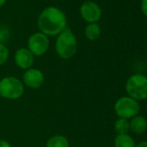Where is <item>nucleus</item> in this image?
Returning a JSON list of instances; mask_svg holds the SVG:
<instances>
[{
  "mask_svg": "<svg viewBox=\"0 0 147 147\" xmlns=\"http://www.w3.org/2000/svg\"><path fill=\"white\" fill-rule=\"evenodd\" d=\"M37 25L40 32L47 36H57L67 28V17L59 8L49 6L41 12Z\"/></svg>",
  "mask_w": 147,
  "mask_h": 147,
  "instance_id": "nucleus-1",
  "label": "nucleus"
},
{
  "mask_svg": "<svg viewBox=\"0 0 147 147\" xmlns=\"http://www.w3.org/2000/svg\"><path fill=\"white\" fill-rule=\"evenodd\" d=\"M55 51L63 59H69L75 56L77 52V40L71 29L66 28L57 35Z\"/></svg>",
  "mask_w": 147,
  "mask_h": 147,
  "instance_id": "nucleus-2",
  "label": "nucleus"
},
{
  "mask_svg": "<svg viewBox=\"0 0 147 147\" xmlns=\"http://www.w3.org/2000/svg\"><path fill=\"white\" fill-rule=\"evenodd\" d=\"M126 90L128 96L136 101L147 98V77L143 74H133L126 81Z\"/></svg>",
  "mask_w": 147,
  "mask_h": 147,
  "instance_id": "nucleus-3",
  "label": "nucleus"
},
{
  "mask_svg": "<svg viewBox=\"0 0 147 147\" xmlns=\"http://www.w3.org/2000/svg\"><path fill=\"white\" fill-rule=\"evenodd\" d=\"M24 92V84L17 78L5 77L0 80V96L5 99L16 100L20 98Z\"/></svg>",
  "mask_w": 147,
  "mask_h": 147,
  "instance_id": "nucleus-4",
  "label": "nucleus"
},
{
  "mask_svg": "<svg viewBox=\"0 0 147 147\" xmlns=\"http://www.w3.org/2000/svg\"><path fill=\"white\" fill-rule=\"evenodd\" d=\"M114 111L119 118L132 119L138 115L140 111V106L138 101L130 96H122L119 98L114 104Z\"/></svg>",
  "mask_w": 147,
  "mask_h": 147,
  "instance_id": "nucleus-5",
  "label": "nucleus"
},
{
  "mask_svg": "<svg viewBox=\"0 0 147 147\" xmlns=\"http://www.w3.org/2000/svg\"><path fill=\"white\" fill-rule=\"evenodd\" d=\"M49 47V36L42 32L32 34L28 40V49L34 56L43 55Z\"/></svg>",
  "mask_w": 147,
  "mask_h": 147,
  "instance_id": "nucleus-6",
  "label": "nucleus"
},
{
  "mask_svg": "<svg viewBox=\"0 0 147 147\" xmlns=\"http://www.w3.org/2000/svg\"><path fill=\"white\" fill-rule=\"evenodd\" d=\"M80 14L81 17L88 23L97 22L102 15V10L100 5L92 1L83 3L80 8Z\"/></svg>",
  "mask_w": 147,
  "mask_h": 147,
  "instance_id": "nucleus-7",
  "label": "nucleus"
},
{
  "mask_svg": "<svg viewBox=\"0 0 147 147\" xmlns=\"http://www.w3.org/2000/svg\"><path fill=\"white\" fill-rule=\"evenodd\" d=\"M23 83L29 88L39 89L44 84V75L39 69L29 68L23 73Z\"/></svg>",
  "mask_w": 147,
  "mask_h": 147,
  "instance_id": "nucleus-8",
  "label": "nucleus"
},
{
  "mask_svg": "<svg viewBox=\"0 0 147 147\" xmlns=\"http://www.w3.org/2000/svg\"><path fill=\"white\" fill-rule=\"evenodd\" d=\"M16 65L23 70H28L34 64V55L26 47H21L16 50L14 56Z\"/></svg>",
  "mask_w": 147,
  "mask_h": 147,
  "instance_id": "nucleus-9",
  "label": "nucleus"
},
{
  "mask_svg": "<svg viewBox=\"0 0 147 147\" xmlns=\"http://www.w3.org/2000/svg\"><path fill=\"white\" fill-rule=\"evenodd\" d=\"M130 124V130L135 134H142L147 129V120L142 115H136L132 118Z\"/></svg>",
  "mask_w": 147,
  "mask_h": 147,
  "instance_id": "nucleus-10",
  "label": "nucleus"
},
{
  "mask_svg": "<svg viewBox=\"0 0 147 147\" xmlns=\"http://www.w3.org/2000/svg\"><path fill=\"white\" fill-rule=\"evenodd\" d=\"M101 28L99 23L97 22L88 23L84 30V34L86 38L91 41L98 40L101 36Z\"/></svg>",
  "mask_w": 147,
  "mask_h": 147,
  "instance_id": "nucleus-11",
  "label": "nucleus"
},
{
  "mask_svg": "<svg viewBox=\"0 0 147 147\" xmlns=\"http://www.w3.org/2000/svg\"><path fill=\"white\" fill-rule=\"evenodd\" d=\"M115 147H135L134 140L129 134H118L114 139Z\"/></svg>",
  "mask_w": 147,
  "mask_h": 147,
  "instance_id": "nucleus-12",
  "label": "nucleus"
},
{
  "mask_svg": "<svg viewBox=\"0 0 147 147\" xmlns=\"http://www.w3.org/2000/svg\"><path fill=\"white\" fill-rule=\"evenodd\" d=\"M46 147H69V141L63 135H55L48 140Z\"/></svg>",
  "mask_w": 147,
  "mask_h": 147,
  "instance_id": "nucleus-13",
  "label": "nucleus"
},
{
  "mask_svg": "<svg viewBox=\"0 0 147 147\" xmlns=\"http://www.w3.org/2000/svg\"><path fill=\"white\" fill-rule=\"evenodd\" d=\"M114 130L118 134H126L130 130V124L128 120L119 118L114 124Z\"/></svg>",
  "mask_w": 147,
  "mask_h": 147,
  "instance_id": "nucleus-14",
  "label": "nucleus"
},
{
  "mask_svg": "<svg viewBox=\"0 0 147 147\" xmlns=\"http://www.w3.org/2000/svg\"><path fill=\"white\" fill-rule=\"evenodd\" d=\"M9 58V50L3 43H0V65H3Z\"/></svg>",
  "mask_w": 147,
  "mask_h": 147,
  "instance_id": "nucleus-15",
  "label": "nucleus"
},
{
  "mask_svg": "<svg viewBox=\"0 0 147 147\" xmlns=\"http://www.w3.org/2000/svg\"><path fill=\"white\" fill-rule=\"evenodd\" d=\"M140 8H141V11H142L143 15L147 17V0H142L141 1Z\"/></svg>",
  "mask_w": 147,
  "mask_h": 147,
  "instance_id": "nucleus-16",
  "label": "nucleus"
},
{
  "mask_svg": "<svg viewBox=\"0 0 147 147\" xmlns=\"http://www.w3.org/2000/svg\"><path fill=\"white\" fill-rule=\"evenodd\" d=\"M0 147H11V146L8 141H6L4 140H0Z\"/></svg>",
  "mask_w": 147,
  "mask_h": 147,
  "instance_id": "nucleus-17",
  "label": "nucleus"
},
{
  "mask_svg": "<svg viewBox=\"0 0 147 147\" xmlns=\"http://www.w3.org/2000/svg\"><path fill=\"white\" fill-rule=\"evenodd\" d=\"M135 147H147V141L140 142L139 144H138Z\"/></svg>",
  "mask_w": 147,
  "mask_h": 147,
  "instance_id": "nucleus-18",
  "label": "nucleus"
},
{
  "mask_svg": "<svg viewBox=\"0 0 147 147\" xmlns=\"http://www.w3.org/2000/svg\"><path fill=\"white\" fill-rule=\"evenodd\" d=\"M5 3H6V0H0V8L2 6H3Z\"/></svg>",
  "mask_w": 147,
  "mask_h": 147,
  "instance_id": "nucleus-19",
  "label": "nucleus"
},
{
  "mask_svg": "<svg viewBox=\"0 0 147 147\" xmlns=\"http://www.w3.org/2000/svg\"><path fill=\"white\" fill-rule=\"evenodd\" d=\"M3 40V34L0 32V43H3V42H2Z\"/></svg>",
  "mask_w": 147,
  "mask_h": 147,
  "instance_id": "nucleus-20",
  "label": "nucleus"
}]
</instances>
